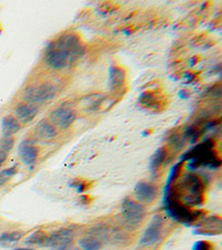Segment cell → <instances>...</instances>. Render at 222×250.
Here are the masks:
<instances>
[{
    "mask_svg": "<svg viewBox=\"0 0 222 250\" xmlns=\"http://www.w3.org/2000/svg\"><path fill=\"white\" fill-rule=\"evenodd\" d=\"M179 180L173 184L171 191L181 204L188 208H196L204 203L205 184L202 178L195 172H187L178 178Z\"/></svg>",
    "mask_w": 222,
    "mask_h": 250,
    "instance_id": "6da1fadb",
    "label": "cell"
},
{
    "mask_svg": "<svg viewBox=\"0 0 222 250\" xmlns=\"http://www.w3.org/2000/svg\"><path fill=\"white\" fill-rule=\"evenodd\" d=\"M215 141L212 139H205L181 156L180 161H187L189 172H195L199 168L218 170L221 166V159L215 150Z\"/></svg>",
    "mask_w": 222,
    "mask_h": 250,
    "instance_id": "7a4b0ae2",
    "label": "cell"
},
{
    "mask_svg": "<svg viewBox=\"0 0 222 250\" xmlns=\"http://www.w3.org/2000/svg\"><path fill=\"white\" fill-rule=\"evenodd\" d=\"M163 203L165 213L178 224L190 226L198 223L203 217V211L197 210V209L193 210L181 204L173 195L170 188L164 189Z\"/></svg>",
    "mask_w": 222,
    "mask_h": 250,
    "instance_id": "3957f363",
    "label": "cell"
},
{
    "mask_svg": "<svg viewBox=\"0 0 222 250\" xmlns=\"http://www.w3.org/2000/svg\"><path fill=\"white\" fill-rule=\"evenodd\" d=\"M147 210L142 204L131 198L123 199L120 208V215L123 224L129 229L138 228L146 216Z\"/></svg>",
    "mask_w": 222,
    "mask_h": 250,
    "instance_id": "277c9868",
    "label": "cell"
},
{
    "mask_svg": "<svg viewBox=\"0 0 222 250\" xmlns=\"http://www.w3.org/2000/svg\"><path fill=\"white\" fill-rule=\"evenodd\" d=\"M56 95V87L50 83L30 84L22 91V99L25 103L38 107L39 104L49 103Z\"/></svg>",
    "mask_w": 222,
    "mask_h": 250,
    "instance_id": "5b68a950",
    "label": "cell"
},
{
    "mask_svg": "<svg viewBox=\"0 0 222 250\" xmlns=\"http://www.w3.org/2000/svg\"><path fill=\"white\" fill-rule=\"evenodd\" d=\"M54 42L56 47L63 50L69 56L72 63L78 62L86 54V47L83 46V43L78 36L75 34H64L60 36L56 42Z\"/></svg>",
    "mask_w": 222,
    "mask_h": 250,
    "instance_id": "8992f818",
    "label": "cell"
},
{
    "mask_svg": "<svg viewBox=\"0 0 222 250\" xmlns=\"http://www.w3.org/2000/svg\"><path fill=\"white\" fill-rule=\"evenodd\" d=\"M77 119V112L69 106H60L51 110L48 115V120L60 130L69 129Z\"/></svg>",
    "mask_w": 222,
    "mask_h": 250,
    "instance_id": "52a82bcc",
    "label": "cell"
},
{
    "mask_svg": "<svg viewBox=\"0 0 222 250\" xmlns=\"http://www.w3.org/2000/svg\"><path fill=\"white\" fill-rule=\"evenodd\" d=\"M75 232L70 228H61L47 235L44 247L50 250H68L72 246Z\"/></svg>",
    "mask_w": 222,
    "mask_h": 250,
    "instance_id": "ba28073f",
    "label": "cell"
},
{
    "mask_svg": "<svg viewBox=\"0 0 222 250\" xmlns=\"http://www.w3.org/2000/svg\"><path fill=\"white\" fill-rule=\"evenodd\" d=\"M43 59L47 66L54 70H62L72 64L69 56L63 50L56 47L54 42H50L47 46L46 50H44Z\"/></svg>",
    "mask_w": 222,
    "mask_h": 250,
    "instance_id": "9c48e42d",
    "label": "cell"
},
{
    "mask_svg": "<svg viewBox=\"0 0 222 250\" xmlns=\"http://www.w3.org/2000/svg\"><path fill=\"white\" fill-rule=\"evenodd\" d=\"M163 218L161 215H155L149 223L148 227L144 229V231L139 240L140 247H151L156 245L160 240L161 233L163 230Z\"/></svg>",
    "mask_w": 222,
    "mask_h": 250,
    "instance_id": "30bf717a",
    "label": "cell"
},
{
    "mask_svg": "<svg viewBox=\"0 0 222 250\" xmlns=\"http://www.w3.org/2000/svg\"><path fill=\"white\" fill-rule=\"evenodd\" d=\"M135 199L140 204H150L158 196V188L156 185L148 181H139L133 189Z\"/></svg>",
    "mask_w": 222,
    "mask_h": 250,
    "instance_id": "8fae6325",
    "label": "cell"
},
{
    "mask_svg": "<svg viewBox=\"0 0 222 250\" xmlns=\"http://www.w3.org/2000/svg\"><path fill=\"white\" fill-rule=\"evenodd\" d=\"M198 229L196 235L216 236L220 235L222 228V220L219 216H209L198 221Z\"/></svg>",
    "mask_w": 222,
    "mask_h": 250,
    "instance_id": "7c38bea8",
    "label": "cell"
},
{
    "mask_svg": "<svg viewBox=\"0 0 222 250\" xmlns=\"http://www.w3.org/2000/svg\"><path fill=\"white\" fill-rule=\"evenodd\" d=\"M20 159L28 167H32L37 163L39 157V148L30 139L23 140L18 147Z\"/></svg>",
    "mask_w": 222,
    "mask_h": 250,
    "instance_id": "4fadbf2b",
    "label": "cell"
},
{
    "mask_svg": "<svg viewBox=\"0 0 222 250\" xmlns=\"http://www.w3.org/2000/svg\"><path fill=\"white\" fill-rule=\"evenodd\" d=\"M39 109L38 107L28 103H20L15 108V118L18 120L19 124L26 125L31 123L38 115Z\"/></svg>",
    "mask_w": 222,
    "mask_h": 250,
    "instance_id": "5bb4252c",
    "label": "cell"
},
{
    "mask_svg": "<svg viewBox=\"0 0 222 250\" xmlns=\"http://www.w3.org/2000/svg\"><path fill=\"white\" fill-rule=\"evenodd\" d=\"M35 135L44 141L54 140L58 136V129L48 119H42L35 127Z\"/></svg>",
    "mask_w": 222,
    "mask_h": 250,
    "instance_id": "9a60e30c",
    "label": "cell"
},
{
    "mask_svg": "<svg viewBox=\"0 0 222 250\" xmlns=\"http://www.w3.org/2000/svg\"><path fill=\"white\" fill-rule=\"evenodd\" d=\"M167 156H168V150L165 147H160L153 152V155L150 158V164H149V169H150L152 178H155V177H157V175H158L159 169L163 165Z\"/></svg>",
    "mask_w": 222,
    "mask_h": 250,
    "instance_id": "2e32d148",
    "label": "cell"
},
{
    "mask_svg": "<svg viewBox=\"0 0 222 250\" xmlns=\"http://www.w3.org/2000/svg\"><path fill=\"white\" fill-rule=\"evenodd\" d=\"M110 235H111V230L107 225L97 224L95 226H92L91 228L88 229L86 236L95 238V239L100 241V243L103 245L110 240Z\"/></svg>",
    "mask_w": 222,
    "mask_h": 250,
    "instance_id": "e0dca14e",
    "label": "cell"
},
{
    "mask_svg": "<svg viewBox=\"0 0 222 250\" xmlns=\"http://www.w3.org/2000/svg\"><path fill=\"white\" fill-rule=\"evenodd\" d=\"M21 129V125L19 124L15 116H5L1 120V134L2 137H14V135Z\"/></svg>",
    "mask_w": 222,
    "mask_h": 250,
    "instance_id": "ac0fdd59",
    "label": "cell"
},
{
    "mask_svg": "<svg viewBox=\"0 0 222 250\" xmlns=\"http://www.w3.org/2000/svg\"><path fill=\"white\" fill-rule=\"evenodd\" d=\"M126 82V71L118 66H114L109 70V86L112 90L122 87Z\"/></svg>",
    "mask_w": 222,
    "mask_h": 250,
    "instance_id": "d6986e66",
    "label": "cell"
},
{
    "mask_svg": "<svg viewBox=\"0 0 222 250\" xmlns=\"http://www.w3.org/2000/svg\"><path fill=\"white\" fill-rule=\"evenodd\" d=\"M25 232L21 230L6 231L0 235V246L2 248H13L22 239Z\"/></svg>",
    "mask_w": 222,
    "mask_h": 250,
    "instance_id": "ffe728a7",
    "label": "cell"
},
{
    "mask_svg": "<svg viewBox=\"0 0 222 250\" xmlns=\"http://www.w3.org/2000/svg\"><path fill=\"white\" fill-rule=\"evenodd\" d=\"M104 96L101 94L98 95H90L82 98L81 106L88 111H98L101 108L104 102Z\"/></svg>",
    "mask_w": 222,
    "mask_h": 250,
    "instance_id": "44dd1931",
    "label": "cell"
},
{
    "mask_svg": "<svg viewBox=\"0 0 222 250\" xmlns=\"http://www.w3.org/2000/svg\"><path fill=\"white\" fill-rule=\"evenodd\" d=\"M139 102L141 104L149 108V109H160L161 99L153 91H146L141 94L139 97Z\"/></svg>",
    "mask_w": 222,
    "mask_h": 250,
    "instance_id": "7402d4cb",
    "label": "cell"
},
{
    "mask_svg": "<svg viewBox=\"0 0 222 250\" xmlns=\"http://www.w3.org/2000/svg\"><path fill=\"white\" fill-rule=\"evenodd\" d=\"M47 233L41 229L34 231L30 233L25 239V245L27 247H44V243H46Z\"/></svg>",
    "mask_w": 222,
    "mask_h": 250,
    "instance_id": "603a6c76",
    "label": "cell"
},
{
    "mask_svg": "<svg viewBox=\"0 0 222 250\" xmlns=\"http://www.w3.org/2000/svg\"><path fill=\"white\" fill-rule=\"evenodd\" d=\"M78 247L80 250H100L102 248V244L95 238L84 236L78 240Z\"/></svg>",
    "mask_w": 222,
    "mask_h": 250,
    "instance_id": "cb8c5ba5",
    "label": "cell"
},
{
    "mask_svg": "<svg viewBox=\"0 0 222 250\" xmlns=\"http://www.w3.org/2000/svg\"><path fill=\"white\" fill-rule=\"evenodd\" d=\"M130 240H131V237L129 235V232L119 230V231L111 232L110 240L109 241H111V244L116 246H126L130 243Z\"/></svg>",
    "mask_w": 222,
    "mask_h": 250,
    "instance_id": "d4e9b609",
    "label": "cell"
},
{
    "mask_svg": "<svg viewBox=\"0 0 222 250\" xmlns=\"http://www.w3.org/2000/svg\"><path fill=\"white\" fill-rule=\"evenodd\" d=\"M201 136L200 127L197 125H190L184 129V132L182 137L185 141H189L190 144H196L197 140Z\"/></svg>",
    "mask_w": 222,
    "mask_h": 250,
    "instance_id": "484cf974",
    "label": "cell"
},
{
    "mask_svg": "<svg viewBox=\"0 0 222 250\" xmlns=\"http://www.w3.org/2000/svg\"><path fill=\"white\" fill-rule=\"evenodd\" d=\"M182 165H183L182 161H179V163L176 164L175 166H173L170 169V171H169L168 179H167V184H165V188L164 189H168L169 187H171L172 185L175 184V181L178 180V178H179L181 169H182Z\"/></svg>",
    "mask_w": 222,
    "mask_h": 250,
    "instance_id": "4316f807",
    "label": "cell"
},
{
    "mask_svg": "<svg viewBox=\"0 0 222 250\" xmlns=\"http://www.w3.org/2000/svg\"><path fill=\"white\" fill-rule=\"evenodd\" d=\"M17 170H18L17 165H15V166L6 168V169H3V170L0 171V188L5 186L8 181L13 178L16 173H17Z\"/></svg>",
    "mask_w": 222,
    "mask_h": 250,
    "instance_id": "83f0119b",
    "label": "cell"
},
{
    "mask_svg": "<svg viewBox=\"0 0 222 250\" xmlns=\"http://www.w3.org/2000/svg\"><path fill=\"white\" fill-rule=\"evenodd\" d=\"M168 143L175 148V150H180L181 148L184 147L185 140L182 135L178 134V132H173V134L168 136Z\"/></svg>",
    "mask_w": 222,
    "mask_h": 250,
    "instance_id": "f1b7e54d",
    "label": "cell"
},
{
    "mask_svg": "<svg viewBox=\"0 0 222 250\" xmlns=\"http://www.w3.org/2000/svg\"><path fill=\"white\" fill-rule=\"evenodd\" d=\"M15 143L16 140L14 137H2V138L0 139V150L8 154V152L14 149Z\"/></svg>",
    "mask_w": 222,
    "mask_h": 250,
    "instance_id": "f546056e",
    "label": "cell"
},
{
    "mask_svg": "<svg viewBox=\"0 0 222 250\" xmlns=\"http://www.w3.org/2000/svg\"><path fill=\"white\" fill-rule=\"evenodd\" d=\"M192 250H215V246L207 240H199L192 245Z\"/></svg>",
    "mask_w": 222,
    "mask_h": 250,
    "instance_id": "4dcf8cb0",
    "label": "cell"
},
{
    "mask_svg": "<svg viewBox=\"0 0 222 250\" xmlns=\"http://www.w3.org/2000/svg\"><path fill=\"white\" fill-rule=\"evenodd\" d=\"M70 186L74 187L78 192H83L88 188V183L82 179H75L70 183Z\"/></svg>",
    "mask_w": 222,
    "mask_h": 250,
    "instance_id": "1f68e13d",
    "label": "cell"
},
{
    "mask_svg": "<svg viewBox=\"0 0 222 250\" xmlns=\"http://www.w3.org/2000/svg\"><path fill=\"white\" fill-rule=\"evenodd\" d=\"M8 158V154H6V152H3L0 150V168L2 167V165L6 163V160Z\"/></svg>",
    "mask_w": 222,
    "mask_h": 250,
    "instance_id": "d6a6232c",
    "label": "cell"
},
{
    "mask_svg": "<svg viewBox=\"0 0 222 250\" xmlns=\"http://www.w3.org/2000/svg\"><path fill=\"white\" fill-rule=\"evenodd\" d=\"M68 250H80L79 247H76V246H71V247L68 249Z\"/></svg>",
    "mask_w": 222,
    "mask_h": 250,
    "instance_id": "836d02e7",
    "label": "cell"
}]
</instances>
